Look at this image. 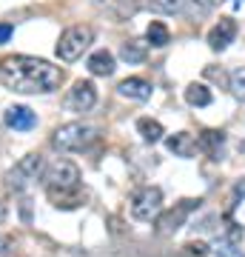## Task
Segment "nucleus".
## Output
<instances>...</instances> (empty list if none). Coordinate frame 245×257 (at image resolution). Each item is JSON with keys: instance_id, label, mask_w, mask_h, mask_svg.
<instances>
[{"instance_id": "obj_24", "label": "nucleus", "mask_w": 245, "mask_h": 257, "mask_svg": "<svg viewBox=\"0 0 245 257\" xmlns=\"http://www.w3.org/2000/svg\"><path fill=\"white\" fill-rule=\"evenodd\" d=\"M188 251L194 257H202V254H205V243H188Z\"/></svg>"}, {"instance_id": "obj_19", "label": "nucleus", "mask_w": 245, "mask_h": 257, "mask_svg": "<svg viewBox=\"0 0 245 257\" xmlns=\"http://www.w3.org/2000/svg\"><path fill=\"white\" fill-rule=\"evenodd\" d=\"M231 92H234L236 100L245 103V69H236V72H231Z\"/></svg>"}, {"instance_id": "obj_25", "label": "nucleus", "mask_w": 245, "mask_h": 257, "mask_svg": "<svg viewBox=\"0 0 245 257\" xmlns=\"http://www.w3.org/2000/svg\"><path fill=\"white\" fill-rule=\"evenodd\" d=\"M197 3H200V6H208V0H197Z\"/></svg>"}, {"instance_id": "obj_8", "label": "nucleus", "mask_w": 245, "mask_h": 257, "mask_svg": "<svg viewBox=\"0 0 245 257\" xmlns=\"http://www.w3.org/2000/svg\"><path fill=\"white\" fill-rule=\"evenodd\" d=\"M66 103H69V109H74V111H89L91 106L97 103V89H94V83L77 80L74 89L69 92V97H66Z\"/></svg>"}, {"instance_id": "obj_21", "label": "nucleus", "mask_w": 245, "mask_h": 257, "mask_svg": "<svg viewBox=\"0 0 245 257\" xmlns=\"http://www.w3.org/2000/svg\"><path fill=\"white\" fill-rule=\"evenodd\" d=\"M18 254V246L9 234H0V257H15Z\"/></svg>"}, {"instance_id": "obj_13", "label": "nucleus", "mask_w": 245, "mask_h": 257, "mask_svg": "<svg viewBox=\"0 0 245 257\" xmlns=\"http://www.w3.org/2000/svg\"><path fill=\"white\" fill-rule=\"evenodd\" d=\"M165 146H168V152H174L177 157H194L197 155V140L191 138L188 132H177V135H171V138L165 140Z\"/></svg>"}, {"instance_id": "obj_7", "label": "nucleus", "mask_w": 245, "mask_h": 257, "mask_svg": "<svg viewBox=\"0 0 245 257\" xmlns=\"http://www.w3.org/2000/svg\"><path fill=\"white\" fill-rule=\"evenodd\" d=\"M200 206V200H182V203H177L174 209H168V211H163L160 217H157V234H174V231L180 229L182 223L188 220V214L194 209Z\"/></svg>"}, {"instance_id": "obj_6", "label": "nucleus", "mask_w": 245, "mask_h": 257, "mask_svg": "<svg viewBox=\"0 0 245 257\" xmlns=\"http://www.w3.org/2000/svg\"><path fill=\"white\" fill-rule=\"evenodd\" d=\"M160 211H163V192L157 186H145L134 194V200H131V217L134 220H154Z\"/></svg>"}, {"instance_id": "obj_2", "label": "nucleus", "mask_w": 245, "mask_h": 257, "mask_svg": "<svg viewBox=\"0 0 245 257\" xmlns=\"http://www.w3.org/2000/svg\"><path fill=\"white\" fill-rule=\"evenodd\" d=\"M80 169L72 163V160H57L43 172V186L49 200L55 203L57 209H77L83 203L80 194Z\"/></svg>"}, {"instance_id": "obj_15", "label": "nucleus", "mask_w": 245, "mask_h": 257, "mask_svg": "<svg viewBox=\"0 0 245 257\" xmlns=\"http://www.w3.org/2000/svg\"><path fill=\"white\" fill-rule=\"evenodd\" d=\"M145 55H148V43H143V40H126V43L120 46V57H123L128 66L143 63Z\"/></svg>"}, {"instance_id": "obj_23", "label": "nucleus", "mask_w": 245, "mask_h": 257, "mask_svg": "<svg viewBox=\"0 0 245 257\" xmlns=\"http://www.w3.org/2000/svg\"><path fill=\"white\" fill-rule=\"evenodd\" d=\"M12 35H15V29H12V23H0V46L3 43H9Z\"/></svg>"}, {"instance_id": "obj_17", "label": "nucleus", "mask_w": 245, "mask_h": 257, "mask_svg": "<svg viewBox=\"0 0 245 257\" xmlns=\"http://www.w3.org/2000/svg\"><path fill=\"white\" fill-rule=\"evenodd\" d=\"M137 132L143 135V140L145 143H157V140H163V126L157 123V120H151V117H140L137 120Z\"/></svg>"}, {"instance_id": "obj_9", "label": "nucleus", "mask_w": 245, "mask_h": 257, "mask_svg": "<svg viewBox=\"0 0 245 257\" xmlns=\"http://www.w3.org/2000/svg\"><path fill=\"white\" fill-rule=\"evenodd\" d=\"M234 37H236L234 18H222L217 26L208 32V46L214 49V52H222V49H228L231 43H234Z\"/></svg>"}, {"instance_id": "obj_14", "label": "nucleus", "mask_w": 245, "mask_h": 257, "mask_svg": "<svg viewBox=\"0 0 245 257\" xmlns=\"http://www.w3.org/2000/svg\"><path fill=\"white\" fill-rule=\"evenodd\" d=\"M89 72L94 74V77H111V74H114V55L106 52V49L94 52V55L89 57Z\"/></svg>"}, {"instance_id": "obj_4", "label": "nucleus", "mask_w": 245, "mask_h": 257, "mask_svg": "<svg viewBox=\"0 0 245 257\" xmlns=\"http://www.w3.org/2000/svg\"><path fill=\"white\" fill-rule=\"evenodd\" d=\"M97 135V128L91 123H83V120H74V123H63L60 128H55V138H52V146L60 149V152H83Z\"/></svg>"}, {"instance_id": "obj_20", "label": "nucleus", "mask_w": 245, "mask_h": 257, "mask_svg": "<svg viewBox=\"0 0 245 257\" xmlns=\"http://www.w3.org/2000/svg\"><path fill=\"white\" fill-rule=\"evenodd\" d=\"M151 9L163 15H177L182 9V0H151Z\"/></svg>"}, {"instance_id": "obj_12", "label": "nucleus", "mask_w": 245, "mask_h": 257, "mask_svg": "<svg viewBox=\"0 0 245 257\" xmlns=\"http://www.w3.org/2000/svg\"><path fill=\"white\" fill-rule=\"evenodd\" d=\"M222 146H225V135H222V132H214V128H205L200 138H197V149L205 152L208 157H214V160H219Z\"/></svg>"}, {"instance_id": "obj_1", "label": "nucleus", "mask_w": 245, "mask_h": 257, "mask_svg": "<svg viewBox=\"0 0 245 257\" xmlns=\"http://www.w3.org/2000/svg\"><path fill=\"white\" fill-rule=\"evenodd\" d=\"M0 80L9 92H18V94H49L60 89L63 69L52 66L43 57L15 55L0 63Z\"/></svg>"}, {"instance_id": "obj_26", "label": "nucleus", "mask_w": 245, "mask_h": 257, "mask_svg": "<svg viewBox=\"0 0 245 257\" xmlns=\"http://www.w3.org/2000/svg\"><path fill=\"white\" fill-rule=\"evenodd\" d=\"M214 3H222V0H208V6H214Z\"/></svg>"}, {"instance_id": "obj_3", "label": "nucleus", "mask_w": 245, "mask_h": 257, "mask_svg": "<svg viewBox=\"0 0 245 257\" xmlns=\"http://www.w3.org/2000/svg\"><path fill=\"white\" fill-rule=\"evenodd\" d=\"M43 172H46L43 155L32 152V155L20 157L18 163L6 172V186H9L12 192H26L29 186H35L37 180H43Z\"/></svg>"}, {"instance_id": "obj_18", "label": "nucleus", "mask_w": 245, "mask_h": 257, "mask_svg": "<svg viewBox=\"0 0 245 257\" xmlns=\"http://www.w3.org/2000/svg\"><path fill=\"white\" fill-rule=\"evenodd\" d=\"M185 103L188 106H208L211 103V89L202 86V83H191L185 89Z\"/></svg>"}, {"instance_id": "obj_22", "label": "nucleus", "mask_w": 245, "mask_h": 257, "mask_svg": "<svg viewBox=\"0 0 245 257\" xmlns=\"http://www.w3.org/2000/svg\"><path fill=\"white\" fill-rule=\"evenodd\" d=\"M217 251H219L222 257H242V251L236 248V243H228V240H222V243H219Z\"/></svg>"}, {"instance_id": "obj_5", "label": "nucleus", "mask_w": 245, "mask_h": 257, "mask_svg": "<svg viewBox=\"0 0 245 257\" xmlns=\"http://www.w3.org/2000/svg\"><path fill=\"white\" fill-rule=\"evenodd\" d=\"M91 40H94L91 26H83V23L69 26L63 35H60V40H57V57L66 60V63H72V60H77V57L91 46Z\"/></svg>"}, {"instance_id": "obj_10", "label": "nucleus", "mask_w": 245, "mask_h": 257, "mask_svg": "<svg viewBox=\"0 0 245 257\" xmlns=\"http://www.w3.org/2000/svg\"><path fill=\"white\" fill-rule=\"evenodd\" d=\"M3 120H6V126L15 128V132H32V128L37 126V114L29 109V106H12V109H6Z\"/></svg>"}, {"instance_id": "obj_11", "label": "nucleus", "mask_w": 245, "mask_h": 257, "mask_svg": "<svg viewBox=\"0 0 245 257\" xmlns=\"http://www.w3.org/2000/svg\"><path fill=\"white\" fill-rule=\"evenodd\" d=\"M117 92L128 100H148L151 97V83L143 80V77H126V80L117 86Z\"/></svg>"}, {"instance_id": "obj_16", "label": "nucleus", "mask_w": 245, "mask_h": 257, "mask_svg": "<svg viewBox=\"0 0 245 257\" xmlns=\"http://www.w3.org/2000/svg\"><path fill=\"white\" fill-rule=\"evenodd\" d=\"M168 40H171L168 26H165V23H160V20H151V23H148V32H145V43L163 49V46H168Z\"/></svg>"}]
</instances>
